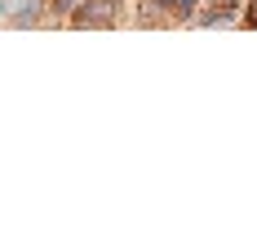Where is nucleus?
I'll list each match as a JSON object with an SVG mask.
<instances>
[{
	"label": "nucleus",
	"instance_id": "nucleus-3",
	"mask_svg": "<svg viewBox=\"0 0 257 252\" xmlns=\"http://www.w3.org/2000/svg\"><path fill=\"white\" fill-rule=\"evenodd\" d=\"M40 23H49V0H14L9 27H40Z\"/></svg>",
	"mask_w": 257,
	"mask_h": 252
},
{
	"label": "nucleus",
	"instance_id": "nucleus-4",
	"mask_svg": "<svg viewBox=\"0 0 257 252\" xmlns=\"http://www.w3.org/2000/svg\"><path fill=\"white\" fill-rule=\"evenodd\" d=\"M138 23L142 27L173 23V0H138Z\"/></svg>",
	"mask_w": 257,
	"mask_h": 252
},
{
	"label": "nucleus",
	"instance_id": "nucleus-2",
	"mask_svg": "<svg viewBox=\"0 0 257 252\" xmlns=\"http://www.w3.org/2000/svg\"><path fill=\"white\" fill-rule=\"evenodd\" d=\"M239 14H244V0H204L195 27H239Z\"/></svg>",
	"mask_w": 257,
	"mask_h": 252
},
{
	"label": "nucleus",
	"instance_id": "nucleus-5",
	"mask_svg": "<svg viewBox=\"0 0 257 252\" xmlns=\"http://www.w3.org/2000/svg\"><path fill=\"white\" fill-rule=\"evenodd\" d=\"M200 5H204V0H173V23L195 27V14H200Z\"/></svg>",
	"mask_w": 257,
	"mask_h": 252
},
{
	"label": "nucleus",
	"instance_id": "nucleus-7",
	"mask_svg": "<svg viewBox=\"0 0 257 252\" xmlns=\"http://www.w3.org/2000/svg\"><path fill=\"white\" fill-rule=\"evenodd\" d=\"M239 27H257V0H244V14H239Z\"/></svg>",
	"mask_w": 257,
	"mask_h": 252
},
{
	"label": "nucleus",
	"instance_id": "nucleus-1",
	"mask_svg": "<svg viewBox=\"0 0 257 252\" xmlns=\"http://www.w3.org/2000/svg\"><path fill=\"white\" fill-rule=\"evenodd\" d=\"M124 0H80L76 14L67 18V27L76 31H106V27H120L124 23Z\"/></svg>",
	"mask_w": 257,
	"mask_h": 252
},
{
	"label": "nucleus",
	"instance_id": "nucleus-6",
	"mask_svg": "<svg viewBox=\"0 0 257 252\" xmlns=\"http://www.w3.org/2000/svg\"><path fill=\"white\" fill-rule=\"evenodd\" d=\"M80 0H49V23H67L71 14H76Z\"/></svg>",
	"mask_w": 257,
	"mask_h": 252
}]
</instances>
